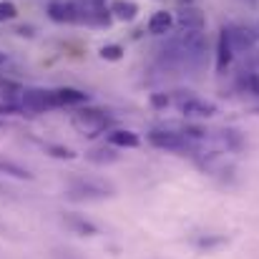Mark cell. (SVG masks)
Returning a JSON list of instances; mask_svg holds the SVG:
<instances>
[{
  "mask_svg": "<svg viewBox=\"0 0 259 259\" xmlns=\"http://www.w3.org/2000/svg\"><path fill=\"white\" fill-rule=\"evenodd\" d=\"M51 259H83V257H78V254H76V252H71V249L56 247V249L51 252Z\"/></svg>",
  "mask_w": 259,
  "mask_h": 259,
  "instance_id": "d4e9b609",
  "label": "cell"
},
{
  "mask_svg": "<svg viewBox=\"0 0 259 259\" xmlns=\"http://www.w3.org/2000/svg\"><path fill=\"white\" fill-rule=\"evenodd\" d=\"M43 149H46V154H48V156H53V159H61V161H73V159L78 156L73 149H68V146H61V144H46Z\"/></svg>",
  "mask_w": 259,
  "mask_h": 259,
  "instance_id": "d6986e66",
  "label": "cell"
},
{
  "mask_svg": "<svg viewBox=\"0 0 259 259\" xmlns=\"http://www.w3.org/2000/svg\"><path fill=\"white\" fill-rule=\"evenodd\" d=\"M169 103H171V98L166 93H151V106L154 108H166Z\"/></svg>",
  "mask_w": 259,
  "mask_h": 259,
  "instance_id": "484cf974",
  "label": "cell"
},
{
  "mask_svg": "<svg viewBox=\"0 0 259 259\" xmlns=\"http://www.w3.org/2000/svg\"><path fill=\"white\" fill-rule=\"evenodd\" d=\"M106 141L111 146H116V149H139V144H141L139 134L136 131H128V128H113V131H108Z\"/></svg>",
  "mask_w": 259,
  "mask_h": 259,
  "instance_id": "4fadbf2b",
  "label": "cell"
},
{
  "mask_svg": "<svg viewBox=\"0 0 259 259\" xmlns=\"http://www.w3.org/2000/svg\"><path fill=\"white\" fill-rule=\"evenodd\" d=\"M116 189L103 181V179H91V176H73L66 186V196L71 201H103L111 199Z\"/></svg>",
  "mask_w": 259,
  "mask_h": 259,
  "instance_id": "7a4b0ae2",
  "label": "cell"
},
{
  "mask_svg": "<svg viewBox=\"0 0 259 259\" xmlns=\"http://www.w3.org/2000/svg\"><path fill=\"white\" fill-rule=\"evenodd\" d=\"M48 18L53 23H83V10L78 0H56L48 5Z\"/></svg>",
  "mask_w": 259,
  "mask_h": 259,
  "instance_id": "52a82bcc",
  "label": "cell"
},
{
  "mask_svg": "<svg viewBox=\"0 0 259 259\" xmlns=\"http://www.w3.org/2000/svg\"><path fill=\"white\" fill-rule=\"evenodd\" d=\"M56 93V103H58V108L61 106H81V103H86L88 101V93L83 91H78V88H56L53 91Z\"/></svg>",
  "mask_w": 259,
  "mask_h": 259,
  "instance_id": "2e32d148",
  "label": "cell"
},
{
  "mask_svg": "<svg viewBox=\"0 0 259 259\" xmlns=\"http://www.w3.org/2000/svg\"><path fill=\"white\" fill-rule=\"evenodd\" d=\"M146 141H149L154 149L174 151V154H181V151H189V149H191V139H186L184 134H179L176 128H169V126L149 131Z\"/></svg>",
  "mask_w": 259,
  "mask_h": 259,
  "instance_id": "277c9868",
  "label": "cell"
},
{
  "mask_svg": "<svg viewBox=\"0 0 259 259\" xmlns=\"http://www.w3.org/2000/svg\"><path fill=\"white\" fill-rule=\"evenodd\" d=\"M0 174L3 176H10V179H20V181H33V171L18 161H10L5 156H0Z\"/></svg>",
  "mask_w": 259,
  "mask_h": 259,
  "instance_id": "e0dca14e",
  "label": "cell"
},
{
  "mask_svg": "<svg viewBox=\"0 0 259 259\" xmlns=\"http://www.w3.org/2000/svg\"><path fill=\"white\" fill-rule=\"evenodd\" d=\"M174 18L181 30H204L206 28V15L196 5H181Z\"/></svg>",
  "mask_w": 259,
  "mask_h": 259,
  "instance_id": "9c48e42d",
  "label": "cell"
},
{
  "mask_svg": "<svg viewBox=\"0 0 259 259\" xmlns=\"http://www.w3.org/2000/svg\"><path fill=\"white\" fill-rule=\"evenodd\" d=\"M81 10H83V23L96 25V28H108L113 15L111 8L106 5V0H78Z\"/></svg>",
  "mask_w": 259,
  "mask_h": 259,
  "instance_id": "8992f818",
  "label": "cell"
},
{
  "mask_svg": "<svg viewBox=\"0 0 259 259\" xmlns=\"http://www.w3.org/2000/svg\"><path fill=\"white\" fill-rule=\"evenodd\" d=\"M194 244H196L199 249H211V247H222V244H227V237H196Z\"/></svg>",
  "mask_w": 259,
  "mask_h": 259,
  "instance_id": "cb8c5ba5",
  "label": "cell"
},
{
  "mask_svg": "<svg viewBox=\"0 0 259 259\" xmlns=\"http://www.w3.org/2000/svg\"><path fill=\"white\" fill-rule=\"evenodd\" d=\"M71 126L76 128V134H81L86 139H96V136L108 131L111 116L101 108H81L71 116Z\"/></svg>",
  "mask_w": 259,
  "mask_h": 259,
  "instance_id": "3957f363",
  "label": "cell"
},
{
  "mask_svg": "<svg viewBox=\"0 0 259 259\" xmlns=\"http://www.w3.org/2000/svg\"><path fill=\"white\" fill-rule=\"evenodd\" d=\"M63 224L78 237H96L98 234V227L81 214H63Z\"/></svg>",
  "mask_w": 259,
  "mask_h": 259,
  "instance_id": "7c38bea8",
  "label": "cell"
},
{
  "mask_svg": "<svg viewBox=\"0 0 259 259\" xmlns=\"http://www.w3.org/2000/svg\"><path fill=\"white\" fill-rule=\"evenodd\" d=\"M206 35L201 30H181L179 35L169 38L164 46V63L166 66H199L206 56Z\"/></svg>",
  "mask_w": 259,
  "mask_h": 259,
  "instance_id": "6da1fadb",
  "label": "cell"
},
{
  "mask_svg": "<svg viewBox=\"0 0 259 259\" xmlns=\"http://www.w3.org/2000/svg\"><path fill=\"white\" fill-rule=\"evenodd\" d=\"M108 8H111L113 20H121V23H131L139 15V5L134 0H113Z\"/></svg>",
  "mask_w": 259,
  "mask_h": 259,
  "instance_id": "9a60e30c",
  "label": "cell"
},
{
  "mask_svg": "<svg viewBox=\"0 0 259 259\" xmlns=\"http://www.w3.org/2000/svg\"><path fill=\"white\" fill-rule=\"evenodd\" d=\"M229 38H232V46L234 51H244V48H252L259 40V33L254 28H247V25H229Z\"/></svg>",
  "mask_w": 259,
  "mask_h": 259,
  "instance_id": "8fae6325",
  "label": "cell"
},
{
  "mask_svg": "<svg viewBox=\"0 0 259 259\" xmlns=\"http://www.w3.org/2000/svg\"><path fill=\"white\" fill-rule=\"evenodd\" d=\"M239 86L244 88L247 93H252V96H259V73H244L239 78Z\"/></svg>",
  "mask_w": 259,
  "mask_h": 259,
  "instance_id": "603a6c76",
  "label": "cell"
},
{
  "mask_svg": "<svg viewBox=\"0 0 259 259\" xmlns=\"http://www.w3.org/2000/svg\"><path fill=\"white\" fill-rule=\"evenodd\" d=\"M20 108H23V113H30V116H38V113H46L51 108H58L56 93L53 91H43V88H25L20 93Z\"/></svg>",
  "mask_w": 259,
  "mask_h": 259,
  "instance_id": "5b68a950",
  "label": "cell"
},
{
  "mask_svg": "<svg viewBox=\"0 0 259 259\" xmlns=\"http://www.w3.org/2000/svg\"><path fill=\"white\" fill-rule=\"evenodd\" d=\"M222 144H224L229 151H239V149L244 146V139H242L239 131H234V128H224V131H222Z\"/></svg>",
  "mask_w": 259,
  "mask_h": 259,
  "instance_id": "44dd1931",
  "label": "cell"
},
{
  "mask_svg": "<svg viewBox=\"0 0 259 259\" xmlns=\"http://www.w3.org/2000/svg\"><path fill=\"white\" fill-rule=\"evenodd\" d=\"M179 111L184 118H211V116H217V103L206 101V98L189 96L186 101L179 103Z\"/></svg>",
  "mask_w": 259,
  "mask_h": 259,
  "instance_id": "ba28073f",
  "label": "cell"
},
{
  "mask_svg": "<svg viewBox=\"0 0 259 259\" xmlns=\"http://www.w3.org/2000/svg\"><path fill=\"white\" fill-rule=\"evenodd\" d=\"M174 25H176V18H174L169 10H156L149 18V23H146V28H149L151 35H166V33H171Z\"/></svg>",
  "mask_w": 259,
  "mask_h": 259,
  "instance_id": "5bb4252c",
  "label": "cell"
},
{
  "mask_svg": "<svg viewBox=\"0 0 259 259\" xmlns=\"http://www.w3.org/2000/svg\"><path fill=\"white\" fill-rule=\"evenodd\" d=\"M0 128H3V121H0Z\"/></svg>",
  "mask_w": 259,
  "mask_h": 259,
  "instance_id": "f1b7e54d",
  "label": "cell"
},
{
  "mask_svg": "<svg viewBox=\"0 0 259 259\" xmlns=\"http://www.w3.org/2000/svg\"><path fill=\"white\" fill-rule=\"evenodd\" d=\"M232 61H234V46H232L229 30L222 28V30H219V38H217V71L224 73Z\"/></svg>",
  "mask_w": 259,
  "mask_h": 259,
  "instance_id": "30bf717a",
  "label": "cell"
},
{
  "mask_svg": "<svg viewBox=\"0 0 259 259\" xmlns=\"http://www.w3.org/2000/svg\"><path fill=\"white\" fill-rule=\"evenodd\" d=\"M18 35H33V28H18Z\"/></svg>",
  "mask_w": 259,
  "mask_h": 259,
  "instance_id": "4316f807",
  "label": "cell"
},
{
  "mask_svg": "<svg viewBox=\"0 0 259 259\" xmlns=\"http://www.w3.org/2000/svg\"><path fill=\"white\" fill-rule=\"evenodd\" d=\"M15 18H18V5L13 0H0V23H8Z\"/></svg>",
  "mask_w": 259,
  "mask_h": 259,
  "instance_id": "7402d4cb",
  "label": "cell"
},
{
  "mask_svg": "<svg viewBox=\"0 0 259 259\" xmlns=\"http://www.w3.org/2000/svg\"><path fill=\"white\" fill-rule=\"evenodd\" d=\"M257 63H259V56H257Z\"/></svg>",
  "mask_w": 259,
  "mask_h": 259,
  "instance_id": "f546056e",
  "label": "cell"
},
{
  "mask_svg": "<svg viewBox=\"0 0 259 259\" xmlns=\"http://www.w3.org/2000/svg\"><path fill=\"white\" fill-rule=\"evenodd\" d=\"M86 159L91 164H98V166H106V164H116L118 161V154H116V146H101V149H91L86 154Z\"/></svg>",
  "mask_w": 259,
  "mask_h": 259,
  "instance_id": "ac0fdd59",
  "label": "cell"
},
{
  "mask_svg": "<svg viewBox=\"0 0 259 259\" xmlns=\"http://www.w3.org/2000/svg\"><path fill=\"white\" fill-rule=\"evenodd\" d=\"M5 61H8V56H5V53H3V51H0V66H3V63H5Z\"/></svg>",
  "mask_w": 259,
  "mask_h": 259,
  "instance_id": "83f0119b",
  "label": "cell"
},
{
  "mask_svg": "<svg viewBox=\"0 0 259 259\" xmlns=\"http://www.w3.org/2000/svg\"><path fill=\"white\" fill-rule=\"evenodd\" d=\"M123 53H126V51H123V46H118V43H106V46L98 48V56H101L103 61H111V63L121 61Z\"/></svg>",
  "mask_w": 259,
  "mask_h": 259,
  "instance_id": "ffe728a7",
  "label": "cell"
}]
</instances>
